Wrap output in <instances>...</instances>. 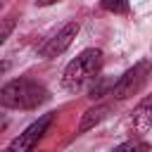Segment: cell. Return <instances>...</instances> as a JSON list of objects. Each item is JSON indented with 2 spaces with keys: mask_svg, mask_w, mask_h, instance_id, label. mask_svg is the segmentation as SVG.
<instances>
[{
  "mask_svg": "<svg viewBox=\"0 0 152 152\" xmlns=\"http://www.w3.org/2000/svg\"><path fill=\"white\" fill-rule=\"evenodd\" d=\"M36 2H38V5H40V7H48V5H55V2H57V0H36Z\"/></svg>",
  "mask_w": 152,
  "mask_h": 152,
  "instance_id": "11",
  "label": "cell"
},
{
  "mask_svg": "<svg viewBox=\"0 0 152 152\" xmlns=\"http://www.w3.org/2000/svg\"><path fill=\"white\" fill-rule=\"evenodd\" d=\"M131 126H133L135 133H147V131L152 128V95H147V97L133 109Z\"/></svg>",
  "mask_w": 152,
  "mask_h": 152,
  "instance_id": "6",
  "label": "cell"
},
{
  "mask_svg": "<svg viewBox=\"0 0 152 152\" xmlns=\"http://www.w3.org/2000/svg\"><path fill=\"white\" fill-rule=\"evenodd\" d=\"M14 31V19H5V21H0V45L7 40V36Z\"/></svg>",
  "mask_w": 152,
  "mask_h": 152,
  "instance_id": "10",
  "label": "cell"
},
{
  "mask_svg": "<svg viewBox=\"0 0 152 152\" xmlns=\"http://www.w3.org/2000/svg\"><path fill=\"white\" fill-rule=\"evenodd\" d=\"M114 152H147V142H140V140H128L119 147H114Z\"/></svg>",
  "mask_w": 152,
  "mask_h": 152,
  "instance_id": "9",
  "label": "cell"
},
{
  "mask_svg": "<svg viewBox=\"0 0 152 152\" xmlns=\"http://www.w3.org/2000/svg\"><path fill=\"white\" fill-rule=\"evenodd\" d=\"M150 71H152V59H142V62H138V64H133L114 86H112V97L114 100H126V97H131V95H135L142 86H145V81L150 78Z\"/></svg>",
  "mask_w": 152,
  "mask_h": 152,
  "instance_id": "3",
  "label": "cell"
},
{
  "mask_svg": "<svg viewBox=\"0 0 152 152\" xmlns=\"http://www.w3.org/2000/svg\"><path fill=\"white\" fill-rule=\"evenodd\" d=\"M78 36V24L76 21H69V24H64L43 48H40V57H45V59H52V57H57V55H62L71 43H74V38Z\"/></svg>",
  "mask_w": 152,
  "mask_h": 152,
  "instance_id": "5",
  "label": "cell"
},
{
  "mask_svg": "<svg viewBox=\"0 0 152 152\" xmlns=\"http://www.w3.org/2000/svg\"><path fill=\"white\" fill-rule=\"evenodd\" d=\"M7 69H10V62H0V76H2Z\"/></svg>",
  "mask_w": 152,
  "mask_h": 152,
  "instance_id": "12",
  "label": "cell"
},
{
  "mask_svg": "<svg viewBox=\"0 0 152 152\" xmlns=\"http://www.w3.org/2000/svg\"><path fill=\"white\" fill-rule=\"evenodd\" d=\"M100 7L112 14H126L131 5H128V0H100Z\"/></svg>",
  "mask_w": 152,
  "mask_h": 152,
  "instance_id": "8",
  "label": "cell"
},
{
  "mask_svg": "<svg viewBox=\"0 0 152 152\" xmlns=\"http://www.w3.org/2000/svg\"><path fill=\"white\" fill-rule=\"evenodd\" d=\"M52 119H55V114H45V116H40L38 121H33L24 133H19V135L7 145L5 152H33V147L38 145V140L48 133Z\"/></svg>",
  "mask_w": 152,
  "mask_h": 152,
  "instance_id": "4",
  "label": "cell"
},
{
  "mask_svg": "<svg viewBox=\"0 0 152 152\" xmlns=\"http://www.w3.org/2000/svg\"><path fill=\"white\" fill-rule=\"evenodd\" d=\"M109 114V104H95V107H90L86 114H83V119H81V124H78V133H86V131H90L95 124H100L104 116Z\"/></svg>",
  "mask_w": 152,
  "mask_h": 152,
  "instance_id": "7",
  "label": "cell"
},
{
  "mask_svg": "<svg viewBox=\"0 0 152 152\" xmlns=\"http://www.w3.org/2000/svg\"><path fill=\"white\" fill-rule=\"evenodd\" d=\"M48 97V88L33 78H12L0 88V107L7 109H36Z\"/></svg>",
  "mask_w": 152,
  "mask_h": 152,
  "instance_id": "1",
  "label": "cell"
},
{
  "mask_svg": "<svg viewBox=\"0 0 152 152\" xmlns=\"http://www.w3.org/2000/svg\"><path fill=\"white\" fill-rule=\"evenodd\" d=\"M5 126H7V119H5V116H0V131H2Z\"/></svg>",
  "mask_w": 152,
  "mask_h": 152,
  "instance_id": "13",
  "label": "cell"
},
{
  "mask_svg": "<svg viewBox=\"0 0 152 152\" xmlns=\"http://www.w3.org/2000/svg\"><path fill=\"white\" fill-rule=\"evenodd\" d=\"M100 66H102V50L88 48V50H83L78 57H74V59L66 64V69H64V74H62V86H64L66 90L76 93V90H81L88 81H93V78L97 76Z\"/></svg>",
  "mask_w": 152,
  "mask_h": 152,
  "instance_id": "2",
  "label": "cell"
}]
</instances>
